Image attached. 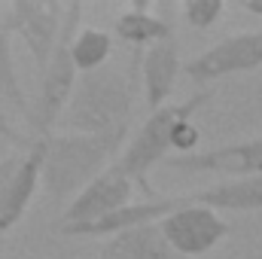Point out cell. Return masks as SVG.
I'll return each instance as SVG.
<instances>
[{
  "mask_svg": "<svg viewBox=\"0 0 262 259\" xmlns=\"http://www.w3.org/2000/svg\"><path fill=\"white\" fill-rule=\"evenodd\" d=\"M238 9L253 18H262V0H238Z\"/></svg>",
  "mask_w": 262,
  "mask_h": 259,
  "instance_id": "19",
  "label": "cell"
},
{
  "mask_svg": "<svg viewBox=\"0 0 262 259\" xmlns=\"http://www.w3.org/2000/svg\"><path fill=\"white\" fill-rule=\"evenodd\" d=\"M180 70H183V64H180V37H177V31L140 52L137 76H140V89H143V101H146L149 113L168 104Z\"/></svg>",
  "mask_w": 262,
  "mask_h": 259,
  "instance_id": "12",
  "label": "cell"
},
{
  "mask_svg": "<svg viewBox=\"0 0 262 259\" xmlns=\"http://www.w3.org/2000/svg\"><path fill=\"white\" fill-rule=\"evenodd\" d=\"M98 259H183L168 247V241L162 238L156 223L137 226L128 232H119L113 238L104 241Z\"/></svg>",
  "mask_w": 262,
  "mask_h": 259,
  "instance_id": "14",
  "label": "cell"
},
{
  "mask_svg": "<svg viewBox=\"0 0 262 259\" xmlns=\"http://www.w3.org/2000/svg\"><path fill=\"white\" fill-rule=\"evenodd\" d=\"M171 171L180 174H216L223 180L238 177H259L262 174V137L223 143L210 149H192L186 156H168L162 162Z\"/></svg>",
  "mask_w": 262,
  "mask_h": 259,
  "instance_id": "9",
  "label": "cell"
},
{
  "mask_svg": "<svg viewBox=\"0 0 262 259\" xmlns=\"http://www.w3.org/2000/svg\"><path fill=\"white\" fill-rule=\"evenodd\" d=\"M131 201H134V183H131L122 171H116V165H110V168H104V171L61 210V217H58V223L52 226V232L98 223V220H104V217L122 210Z\"/></svg>",
  "mask_w": 262,
  "mask_h": 259,
  "instance_id": "10",
  "label": "cell"
},
{
  "mask_svg": "<svg viewBox=\"0 0 262 259\" xmlns=\"http://www.w3.org/2000/svg\"><path fill=\"white\" fill-rule=\"evenodd\" d=\"M119 146L104 137L52 131L43 137V162H40V189L49 207H61L82 192L104 168L113 165Z\"/></svg>",
  "mask_w": 262,
  "mask_h": 259,
  "instance_id": "3",
  "label": "cell"
},
{
  "mask_svg": "<svg viewBox=\"0 0 262 259\" xmlns=\"http://www.w3.org/2000/svg\"><path fill=\"white\" fill-rule=\"evenodd\" d=\"M82 25V3H64V21H61V34L58 43L49 55L46 67L40 70V92L31 104L28 113V128L34 131L37 137H49L52 131L58 128V119L67 107V98L76 85V67L70 58V40L76 34V28Z\"/></svg>",
  "mask_w": 262,
  "mask_h": 259,
  "instance_id": "4",
  "label": "cell"
},
{
  "mask_svg": "<svg viewBox=\"0 0 262 259\" xmlns=\"http://www.w3.org/2000/svg\"><path fill=\"white\" fill-rule=\"evenodd\" d=\"M40 162H43V137L15 146L0 159V259L9 232L25 220L28 207L40 192Z\"/></svg>",
  "mask_w": 262,
  "mask_h": 259,
  "instance_id": "5",
  "label": "cell"
},
{
  "mask_svg": "<svg viewBox=\"0 0 262 259\" xmlns=\"http://www.w3.org/2000/svg\"><path fill=\"white\" fill-rule=\"evenodd\" d=\"M134 70H125L113 61L79 73L58 125L67 134L104 137L122 149L134 116Z\"/></svg>",
  "mask_w": 262,
  "mask_h": 259,
  "instance_id": "1",
  "label": "cell"
},
{
  "mask_svg": "<svg viewBox=\"0 0 262 259\" xmlns=\"http://www.w3.org/2000/svg\"><path fill=\"white\" fill-rule=\"evenodd\" d=\"M70 58L76 73H89L98 67L110 64L113 58V37L104 28H76L73 40H70Z\"/></svg>",
  "mask_w": 262,
  "mask_h": 259,
  "instance_id": "15",
  "label": "cell"
},
{
  "mask_svg": "<svg viewBox=\"0 0 262 259\" xmlns=\"http://www.w3.org/2000/svg\"><path fill=\"white\" fill-rule=\"evenodd\" d=\"M223 15H226V3L223 0H186V3L177 6V18H183L195 31L213 28Z\"/></svg>",
  "mask_w": 262,
  "mask_h": 259,
  "instance_id": "17",
  "label": "cell"
},
{
  "mask_svg": "<svg viewBox=\"0 0 262 259\" xmlns=\"http://www.w3.org/2000/svg\"><path fill=\"white\" fill-rule=\"evenodd\" d=\"M0 134H3V137H9V140H12L15 146H25V143H31V140H25V137H21V134L15 131L12 119H9V116H6L3 110H0Z\"/></svg>",
  "mask_w": 262,
  "mask_h": 259,
  "instance_id": "18",
  "label": "cell"
},
{
  "mask_svg": "<svg viewBox=\"0 0 262 259\" xmlns=\"http://www.w3.org/2000/svg\"><path fill=\"white\" fill-rule=\"evenodd\" d=\"M61 21H64V3L55 0H15L3 9V31L15 34L25 49L31 52L37 70H43L55 43L61 34Z\"/></svg>",
  "mask_w": 262,
  "mask_h": 259,
  "instance_id": "7",
  "label": "cell"
},
{
  "mask_svg": "<svg viewBox=\"0 0 262 259\" xmlns=\"http://www.w3.org/2000/svg\"><path fill=\"white\" fill-rule=\"evenodd\" d=\"M210 104V89L195 92L186 101L177 104H165L159 110H152L146 116V122L134 131V137L125 140V146L119 149V156L113 159L116 171H122L134 183V189L140 186L146 198H152V186H149V174L156 165H162L171 153L174 156H186L198 146L201 131L195 125V113Z\"/></svg>",
  "mask_w": 262,
  "mask_h": 259,
  "instance_id": "2",
  "label": "cell"
},
{
  "mask_svg": "<svg viewBox=\"0 0 262 259\" xmlns=\"http://www.w3.org/2000/svg\"><path fill=\"white\" fill-rule=\"evenodd\" d=\"M174 204H201L216 213H250L262 210V174L259 177H238V180H220L213 186L192 189V192H174Z\"/></svg>",
  "mask_w": 262,
  "mask_h": 259,
  "instance_id": "13",
  "label": "cell"
},
{
  "mask_svg": "<svg viewBox=\"0 0 262 259\" xmlns=\"http://www.w3.org/2000/svg\"><path fill=\"white\" fill-rule=\"evenodd\" d=\"M156 226L168 241V247L183 259L213 253L232 232V223L223 213L201 204H174V210H168Z\"/></svg>",
  "mask_w": 262,
  "mask_h": 259,
  "instance_id": "6",
  "label": "cell"
},
{
  "mask_svg": "<svg viewBox=\"0 0 262 259\" xmlns=\"http://www.w3.org/2000/svg\"><path fill=\"white\" fill-rule=\"evenodd\" d=\"M177 31V6L174 3H146L137 0L128 9H122L113 21V34L122 46L131 49V67L137 70V58L146 46L165 40Z\"/></svg>",
  "mask_w": 262,
  "mask_h": 259,
  "instance_id": "11",
  "label": "cell"
},
{
  "mask_svg": "<svg viewBox=\"0 0 262 259\" xmlns=\"http://www.w3.org/2000/svg\"><path fill=\"white\" fill-rule=\"evenodd\" d=\"M0 110L9 116L18 113L25 122H28V113H31V101L25 95V85L18 79V70H15V58H12V46H9V34L3 31L0 25Z\"/></svg>",
  "mask_w": 262,
  "mask_h": 259,
  "instance_id": "16",
  "label": "cell"
},
{
  "mask_svg": "<svg viewBox=\"0 0 262 259\" xmlns=\"http://www.w3.org/2000/svg\"><path fill=\"white\" fill-rule=\"evenodd\" d=\"M259 67H262V31H244V34H232V37L213 43L201 55L189 58L183 64V73L195 85L207 89L216 79L250 73V70H259Z\"/></svg>",
  "mask_w": 262,
  "mask_h": 259,
  "instance_id": "8",
  "label": "cell"
}]
</instances>
